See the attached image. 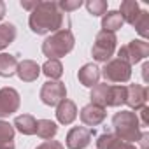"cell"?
Segmentation results:
<instances>
[{
	"label": "cell",
	"instance_id": "obj_1",
	"mask_svg": "<svg viewBox=\"0 0 149 149\" xmlns=\"http://www.w3.org/2000/svg\"><path fill=\"white\" fill-rule=\"evenodd\" d=\"M28 25H30V30L37 35L61 30L63 13L60 11L58 2H39L37 7L30 13Z\"/></svg>",
	"mask_w": 149,
	"mask_h": 149
},
{
	"label": "cell",
	"instance_id": "obj_11",
	"mask_svg": "<svg viewBox=\"0 0 149 149\" xmlns=\"http://www.w3.org/2000/svg\"><path fill=\"white\" fill-rule=\"evenodd\" d=\"M107 112L104 107H98V105H93V104H88L81 109L79 112V118L83 121V125H86L88 128H93V126H98L100 123H104Z\"/></svg>",
	"mask_w": 149,
	"mask_h": 149
},
{
	"label": "cell",
	"instance_id": "obj_5",
	"mask_svg": "<svg viewBox=\"0 0 149 149\" xmlns=\"http://www.w3.org/2000/svg\"><path fill=\"white\" fill-rule=\"evenodd\" d=\"M100 76H104L105 83H128L132 77V65L119 58L109 60L100 70Z\"/></svg>",
	"mask_w": 149,
	"mask_h": 149
},
{
	"label": "cell",
	"instance_id": "obj_9",
	"mask_svg": "<svg viewBox=\"0 0 149 149\" xmlns=\"http://www.w3.org/2000/svg\"><path fill=\"white\" fill-rule=\"evenodd\" d=\"M19 93L14 88H2L0 90V118L14 114L19 109Z\"/></svg>",
	"mask_w": 149,
	"mask_h": 149
},
{
	"label": "cell",
	"instance_id": "obj_23",
	"mask_svg": "<svg viewBox=\"0 0 149 149\" xmlns=\"http://www.w3.org/2000/svg\"><path fill=\"white\" fill-rule=\"evenodd\" d=\"M35 133L44 139V140H51L56 133H58V125L51 119H39L37 121V130Z\"/></svg>",
	"mask_w": 149,
	"mask_h": 149
},
{
	"label": "cell",
	"instance_id": "obj_8",
	"mask_svg": "<svg viewBox=\"0 0 149 149\" xmlns=\"http://www.w3.org/2000/svg\"><path fill=\"white\" fill-rule=\"evenodd\" d=\"M93 135H95V130L93 128H88V126H74L67 133V139H65L67 147L68 149H84V147L90 146Z\"/></svg>",
	"mask_w": 149,
	"mask_h": 149
},
{
	"label": "cell",
	"instance_id": "obj_25",
	"mask_svg": "<svg viewBox=\"0 0 149 149\" xmlns=\"http://www.w3.org/2000/svg\"><path fill=\"white\" fill-rule=\"evenodd\" d=\"M16 39V26L13 23H2L0 25V51L11 46Z\"/></svg>",
	"mask_w": 149,
	"mask_h": 149
},
{
	"label": "cell",
	"instance_id": "obj_32",
	"mask_svg": "<svg viewBox=\"0 0 149 149\" xmlns=\"http://www.w3.org/2000/svg\"><path fill=\"white\" fill-rule=\"evenodd\" d=\"M142 77H144V81L147 83L149 81V63L146 61L144 63V67H142Z\"/></svg>",
	"mask_w": 149,
	"mask_h": 149
},
{
	"label": "cell",
	"instance_id": "obj_10",
	"mask_svg": "<svg viewBox=\"0 0 149 149\" xmlns=\"http://www.w3.org/2000/svg\"><path fill=\"white\" fill-rule=\"evenodd\" d=\"M147 102V88L142 84H130L126 86V100L125 104L133 109V111H140Z\"/></svg>",
	"mask_w": 149,
	"mask_h": 149
},
{
	"label": "cell",
	"instance_id": "obj_20",
	"mask_svg": "<svg viewBox=\"0 0 149 149\" xmlns=\"http://www.w3.org/2000/svg\"><path fill=\"white\" fill-rule=\"evenodd\" d=\"M18 60L9 53H0V77H11L16 74Z\"/></svg>",
	"mask_w": 149,
	"mask_h": 149
},
{
	"label": "cell",
	"instance_id": "obj_13",
	"mask_svg": "<svg viewBox=\"0 0 149 149\" xmlns=\"http://www.w3.org/2000/svg\"><path fill=\"white\" fill-rule=\"evenodd\" d=\"M97 149H139L135 144L125 142L114 133H102L97 139Z\"/></svg>",
	"mask_w": 149,
	"mask_h": 149
},
{
	"label": "cell",
	"instance_id": "obj_4",
	"mask_svg": "<svg viewBox=\"0 0 149 149\" xmlns=\"http://www.w3.org/2000/svg\"><path fill=\"white\" fill-rule=\"evenodd\" d=\"M116 44H118V39L114 33L111 32H104L100 30L95 37V44L91 47V54H93V60L97 61H102V63H107L114 51H116Z\"/></svg>",
	"mask_w": 149,
	"mask_h": 149
},
{
	"label": "cell",
	"instance_id": "obj_27",
	"mask_svg": "<svg viewBox=\"0 0 149 149\" xmlns=\"http://www.w3.org/2000/svg\"><path fill=\"white\" fill-rule=\"evenodd\" d=\"M86 9L93 16H104L107 13V2L105 0H90L86 2Z\"/></svg>",
	"mask_w": 149,
	"mask_h": 149
},
{
	"label": "cell",
	"instance_id": "obj_7",
	"mask_svg": "<svg viewBox=\"0 0 149 149\" xmlns=\"http://www.w3.org/2000/svg\"><path fill=\"white\" fill-rule=\"evenodd\" d=\"M65 98H67V88H65L63 83H60V81H47V83L42 84V88H40V100L46 105L56 107Z\"/></svg>",
	"mask_w": 149,
	"mask_h": 149
},
{
	"label": "cell",
	"instance_id": "obj_19",
	"mask_svg": "<svg viewBox=\"0 0 149 149\" xmlns=\"http://www.w3.org/2000/svg\"><path fill=\"white\" fill-rule=\"evenodd\" d=\"M123 25H125V21H123L121 14H119L118 11H107V13L104 14V18H102V30H104V32L114 33V32L119 30Z\"/></svg>",
	"mask_w": 149,
	"mask_h": 149
},
{
	"label": "cell",
	"instance_id": "obj_18",
	"mask_svg": "<svg viewBox=\"0 0 149 149\" xmlns=\"http://www.w3.org/2000/svg\"><path fill=\"white\" fill-rule=\"evenodd\" d=\"M118 13L121 14L125 23L133 25V21L137 19V16L140 13V7H139V4L135 2V0H125V2H121V7H119Z\"/></svg>",
	"mask_w": 149,
	"mask_h": 149
},
{
	"label": "cell",
	"instance_id": "obj_17",
	"mask_svg": "<svg viewBox=\"0 0 149 149\" xmlns=\"http://www.w3.org/2000/svg\"><path fill=\"white\" fill-rule=\"evenodd\" d=\"M14 126L0 119V149H16L14 146Z\"/></svg>",
	"mask_w": 149,
	"mask_h": 149
},
{
	"label": "cell",
	"instance_id": "obj_28",
	"mask_svg": "<svg viewBox=\"0 0 149 149\" xmlns=\"http://www.w3.org/2000/svg\"><path fill=\"white\" fill-rule=\"evenodd\" d=\"M83 6V0H61V2H58V7L60 11L63 13H72V11H76Z\"/></svg>",
	"mask_w": 149,
	"mask_h": 149
},
{
	"label": "cell",
	"instance_id": "obj_12",
	"mask_svg": "<svg viewBox=\"0 0 149 149\" xmlns=\"http://www.w3.org/2000/svg\"><path fill=\"white\" fill-rule=\"evenodd\" d=\"M16 74H18V77H19L23 83H33V81H37V77L40 76V67H39V63L33 61V60H23V61L18 63Z\"/></svg>",
	"mask_w": 149,
	"mask_h": 149
},
{
	"label": "cell",
	"instance_id": "obj_22",
	"mask_svg": "<svg viewBox=\"0 0 149 149\" xmlns=\"http://www.w3.org/2000/svg\"><path fill=\"white\" fill-rule=\"evenodd\" d=\"M109 86L111 84H107V83H98V84H95L93 88H91V95H90V98H91V104L93 105H98V107H107V93H109Z\"/></svg>",
	"mask_w": 149,
	"mask_h": 149
},
{
	"label": "cell",
	"instance_id": "obj_30",
	"mask_svg": "<svg viewBox=\"0 0 149 149\" xmlns=\"http://www.w3.org/2000/svg\"><path fill=\"white\" fill-rule=\"evenodd\" d=\"M139 123H140V128H142V126H144V128L149 126V107L144 105V107L140 109V119H139Z\"/></svg>",
	"mask_w": 149,
	"mask_h": 149
},
{
	"label": "cell",
	"instance_id": "obj_33",
	"mask_svg": "<svg viewBox=\"0 0 149 149\" xmlns=\"http://www.w3.org/2000/svg\"><path fill=\"white\" fill-rule=\"evenodd\" d=\"M4 16H6V4L0 0V21L4 19Z\"/></svg>",
	"mask_w": 149,
	"mask_h": 149
},
{
	"label": "cell",
	"instance_id": "obj_15",
	"mask_svg": "<svg viewBox=\"0 0 149 149\" xmlns=\"http://www.w3.org/2000/svg\"><path fill=\"white\" fill-rule=\"evenodd\" d=\"M77 79L83 86L86 88H93L95 84H98V79H100V68L95 65V63H86L79 68L77 72Z\"/></svg>",
	"mask_w": 149,
	"mask_h": 149
},
{
	"label": "cell",
	"instance_id": "obj_16",
	"mask_svg": "<svg viewBox=\"0 0 149 149\" xmlns=\"http://www.w3.org/2000/svg\"><path fill=\"white\" fill-rule=\"evenodd\" d=\"M13 126H14V130H18L23 135H35L37 119L33 116H30V114H21V116H16Z\"/></svg>",
	"mask_w": 149,
	"mask_h": 149
},
{
	"label": "cell",
	"instance_id": "obj_31",
	"mask_svg": "<svg viewBox=\"0 0 149 149\" xmlns=\"http://www.w3.org/2000/svg\"><path fill=\"white\" fill-rule=\"evenodd\" d=\"M37 4H39L37 0H33V2H26V0H21V7H23V9H26V11H30V13L37 7Z\"/></svg>",
	"mask_w": 149,
	"mask_h": 149
},
{
	"label": "cell",
	"instance_id": "obj_6",
	"mask_svg": "<svg viewBox=\"0 0 149 149\" xmlns=\"http://www.w3.org/2000/svg\"><path fill=\"white\" fill-rule=\"evenodd\" d=\"M149 56V44L146 40H132L118 51V58L126 61L128 65H135Z\"/></svg>",
	"mask_w": 149,
	"mask_h": 149
},
{
	"label": "cell",
	"instance_id": "obj_2",
	"mask_svg": "<svg viewBox=\"0 0 149 149\" xmlns=\"http://www.w3.org/2000/svg\"><path fill=\"white\" fill-rule=\"evenodd\" d=\"M74 46H76L74 33L68 28H61L42 42V53L49 60H58V58L67 56L74 49Z\"/></svg>",
	"mask_w": 149,
	"mask_h": 149
},
{
	"label": "cell",
	"instance_id": "obj_24",
	"mask_svg": "<svg viewBox=\"0 0 149 149\" xmlns=\"http://www.w3.org/2000/svg\"><path fill=\"white\" fill-rule=\"evenodd\" d=\"M40 72L44 74L46 77H49L51 81H58V79L63 76V65H61L60 60H47V61L42 65Z\"/></svg>",
	"mask_w": 149,
	"mask_h": 149
},
{
	"label": "cell",
	"instance_id": "obj_26",
	"mask_svg": "<svg viewBox=\"0 0 149 149\" xmlns=\"http://www.w3.org/2000/svg\"><path fill=\"white\" fill-rule=\"evenodd\" d=\"M132 26L137 30L139 35H142L144 39H147L149 37V13L147 11H140Z\"/></svg>",
	"mask_w": 149,
	"mask_h": 149
},
{
	"label": "cell",
	"instance_id": "obj_29",
	"mask_svg": "<svg viewBox=\"0 0 149 149\" xmlns=\"http://www.w3.org/2000/svg\"><path fill=\"white\" fill-rule=\"evenodd\" d=\"M35 149H65V147H63V144H60L58 140H46V142H42L40 146H37Z\"/></svg>",
	"mask_w": 149,
	"mask_h": 149
},
{
	"label": "cell",
	"instance_id": "obj_3",
	"mask_svg": "<svg viewBox=\"0 0 149 149\" xmlns=\"http://www.w3.org/2000/svg\"><path fill=\"white\" fill-rule=\"evenodd\" d=\"M112 126H114V135L119 137L125 142H139L142 132H140V123L139 118L133 111H121L116 112L112 118Z\"/></svg>",
	"mask_w": 149,
	"mask_h": 149
},
{
	"label": "cell",
	"instance_id": "obj_14",
	"mask_svg": "<svg viewBox=\"0 0 149 149\" xmlns=\"http://www.w3.org/2000/svg\"><path fill=\"white\" fill-rule=\"evenodd\" d=\"M76 118H77V107L72 100L65 98L63 102H60L56 105V119H58V123L70 125V123L76 121Z\"/></svg>",
	"mask_w": 149,
	"mask_h": 149
},
{
	"label": "cell",
	"instance_id": "obj_21",
	"mask_svg": "<svg viewBox=\"0 0 149 149\" xmlns=\"http://www.w3.org/2000/svg\"><path fill=\"white\" fill-rule=\"evenodd\" d=\"M125 100H126V86L111 84L109 93H107V107H119L121 104H125Z\"/></svg>",
	"mask_w": 149,
	"mask_h": 149
}]
</instances>
